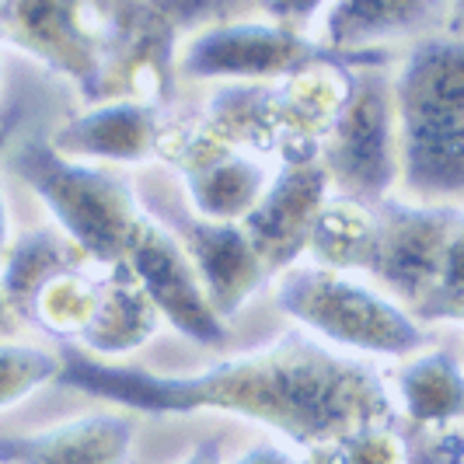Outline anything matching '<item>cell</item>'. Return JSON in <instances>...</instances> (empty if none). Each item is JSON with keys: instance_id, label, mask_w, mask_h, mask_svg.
<instances>
[{"instance_id": "obj_1", "label": "cell", "mask_w": 464, "mask_h": 464, "mask_svg": "<svg viewBox=\"0 0 464 464\" xmlns=\"http://www.w3.org/2000/svg\"><path fill=\"white\" fill-rule=\"evenodd\" d=\"M56 384L133 416H234L266 426L297 454H318L346 433L395 422L388 377L371 360L290 328L273 343L213 360L188 373H161L126 360H98L63 346Z\"/></svg>"}, {"instance_id": "obj_2", "label": "cell", "mask_w": 464, "mask_h": 464, "mask_svg": "<svg viewBox=\"0 0 464 464\" xmlns=\"http://www.w3.org/2000/svg\"><path fill=\"white\" fill-rule=\"evenodd\" d=\"M398 119V192L416 203L464 207V39L430 35L392 63Z\"/></svg>"}, {"instance_id": "obj_3", "label": "cell", "mask_w": 464, "mask_h": 464, "mask_svg": "<svg viewBox=\"0 0 464 464\" xmlns=\"http://www.w3.org/2000/svg\"><path fill=\"white\" fill-rule=\"evenodd\" d=\"M11 171L46 207L53 227L67 234L98 269L126 262L147 209L126 175L109 164L60 154L49 137H28L11 154Z\"/></svg>"}, {"instance_id": "obj_4", "label": "cell", "mask_w": 464, "mask_h": 464, "mask_svg": "<svg viewBox=\"0 0 464 464\" xmlns=\"http://www.w3.org/2000/svg\"><path fill=\"white\" fill-rule=\"evenodd\" d=\"M276 307L311 339L360 360H409L430 346V328L373 279L297 262L273 279Z\"/></svg>"}, {"instance_id": "obj_5", "label": "cell", "mask_w": 464, "mask_h": 464, "mask_svg": "<svg viewBox=\"0 0 464 464\" xmlns=\"http://www.w3.org/2000/svg\"><path fill=\"white\" fill-rule=\"evenodd\" d=\"M398 53L349 60V84L339 112L318 143V158L335 196L377 207L398 192V119L392 63Z\"/></svg>"}, {"instance_id": "obj_6", "label": "cell", "mask_w": 464, "mask_h": 464, "mask_svg": "<svg viewBox=\"0 0 464 464\" xmlns=\"http://www.w3.org/2000/svg\"><path fill=\"white\" fill-rule=\"evenodd\" d=\"M328 56L314 35L252 11L186 35L175 56V77L196 84H279Z\"/></svg>"}, {"instance_id": "obj_7", "label": "cell", "mask_w": 464, "mask_h": 464, "mask_svg": "<svg viewBox=\"0 0 464 464\" xmlns=\"http://www.w3.org/2000/svg\"><path fill=\"white\" fill-rule=\"evenodd\" d=\"M458 213L461 207L416 203L401 192L373 207V252L367 279H373L412 318L433 294Z\"/></svg>"}, {"instance_id": "obj_8", "label": "cell", "mask_w": 464, "mask_h": 464, "mask_svg": "<svg viewBox=\"0 0 464 464\" xmlns=\"http://www.w3.org/2000/svg\"><path fill=\"white\" fill-rule=\"evenodd\" d=\"M4 39L70 81L88 105L105 98L102 0H11Z\"/></svg>"}, {"instance_id": "obj_9", "label": "cell", "mask_w": 464, "mask_h": 464, "mask_svg": "<svg viewBox=\"0 0 464 464\" xmlns=\"http://www.w3.org/2000/svg\"><path fill=\"white\" fill-rule=\"evenodd\" d=\"M328 196L332 182L318 158V147H294L279 154L262 199L241 220L273 279L307 258V241Z\"/></svg>"}, {"instance_id": "obj_10", "label": "cell", "mask_w": 464, "mask_h": 464, "mask_svg": "<svg viewBox=\"0 0 464 464\" xmlns=\"http://www.w3.org/2000/svg\"><path fill=\"white\" fill-rule=\"evenodd\" d=\"M126 266L133 269L150 304L158 307L164 325L175 328L182 339L203 349H224L231 343V325L213 311L186 248L158 217L147 213L126 256Z\"/></svg>"}, {"instance_id": "obj_11", "label": "cell", "mask_w": 464, "mask_h": 464, "mask_svg": "<svg viewBox=\"0 0 464 464\" xmlns=\"http://www.w3.org/2000/svg\"><path fill=\"white\" fill-rule=\"evenodd\" d=\"M164 161L179 171L186 207L207 220L241 224L273 179V164L262 154L224 147L199 137L196 130L171 133L164 140Z\"/></svg>"}, {"instance_id": "obj_12", "label": "cell", "mask_w": 464, "mask_h": 464, "mask_svg": "<svg viewBox=\"0 0 464 464\" xmlns=\"http://www.w3.org/2000/svg\"><path fill=\"white\" fill-rule=\"evenodd\" d=\"M150 217H158V213H150ZM158 220L186 248L188 262H192L196 276L203 283L213 311L227 325H231L234 314H241L245 304L273 279L241 224L207 220V217L192 213L188 207H164Z\"/></svg>"}, {"instance_id": "obj_13", "label": "cell", "mask_w": 464, "mask_h": 464, "mask_svg": "<svg viewBox=\"0 0 464 464\" xmlns=\"http://www.w3.org/2000/svg\"><path fill=\"white\" fill-rule=\"evenodd\" d=\"M168 122L164 102L116 94L92 102L88 109L63 119L49 143L77 161L109 164V168H140L164 154Z\"/></svg>"}, {"instance_id": "obj_14", "label": "cell", "mask_w": 464, "mask_h": 464, "mask_svg": "<svg viewBox=\"0 0 464 464\" xmlns=\"http://www.w3.org/2000/svg\"><path fill=\"white\" fill-rule=\"evenodd\" d=\"M447 0H332L314 39L339 60L395 53L440 35Z\"/></svg>"}, {"instance_id": "obj_15", "label": "cell", "mask_w": 464, "mask_h": 464, "mask_svg": "<svg viewBox=\"0 0 464 464\" xmlns=\"http://www.w3.org/2000/svg\"><path fill=\"white\" fill-rule=\"evenodd\" d=\"M133 412H81L22 433H0V464H133Z\"/></svg>"}, {"instance_id": "obj_16", "label": "cell", "mask_w": 464, "mask_h": 464, "mask_svg": "<svg viewBox=\"0 0 464 464\" xmlns=\"http://www.w3.org/2000/svg\"><path fill=\"white\" fill-rule=\"evenodd\" d=\"M161 325V314L143 294L133 269L119 262L109 269H98V301L92 322L70 346L84 349L98 360H126L147 346Z\"/></svg>"}, {"instance_id": "obj_17", "label": "cell", "mask_w": 464, "mask_h": 464, "mask_svg": "<svg viewBox=\"0 0 464 464\" xmlns=\"http://www.w3.org/2000/svg\"><path fill=\"white\" fill-rule=\"evenodd\" d=\"M395 416H405L419 430L450 433L464 422V363L447 349H422L401 360L388 381Z\"/></svg>"}, {"instance_id": "obj_18", "label": "cell", "mask_w": 464, "mask_h": 464, "mask_svg": "<svg viewBox=\"0 0 464 464\" xmlns=\"http://www.w3.org/2000/svg\"><path fill=\"white\" fill-rule=\"evenodd\" d=\"M81 266H92V262L81 256V248L67 234H60L56 227H32V231L14 234L0 258V290L11 304V311L18 314V322H24L35 294L49 279L81 269Z\"/></svg>"}, {"instance_id": "obj_19", "label": "cell", "mask_w": 464, "mask_h": 464, "mask_svg": "<svg viewBox=\"0 0 464 464\" xmlns=\"http://www.w3.org/2000/svg\"><path fill=\"white\" fill-rule=\"evenodd\" d=\"M373 252V207H363L346 196H328L322 207L314 231L307 241V258L314 266L339 269V273H360L367 276Z\"/></svg>"}, {"instance_id": "obj_20", "label": "cell", "mask_w": 464, "mask_h": 464, "mask_svg": "<svg viewBox=\"0 0 464 464\" xmlns=\"http://www.w3.org/2000/svg\"><path fill=\"white\" fill-rule=\"evenodd\" d=\"M92 269H98V266H81V269H70V273L49 279L35 294L24 322L46 332L60 346L77 343L81 332L92 322L94 301H98V273H92Z\"/></svg>"}, {"instance_id": "obj_21", "label": "cell", "mask_w": 464, "mask_h": 464, "mask_svg": "<svg viewBox=\"0 0 464 464\" xmlns=\"http://www.w3.org/2000/svg\"><path fill=\"white\" fill-rule=\"evenodd\" d=\"M60 377V353L35 343L0 339V412L22 405Z\"/></svg>"}, {"instance_id": "obj_22", "label": "cell", "mask_w": 464, "mask_h": 464, "mask_svg": "<svg viewBox=\"0 0 464 464\" xmlns=\"http://www.w3.org/2000/svg\"><path fill=\"white\" fill-rule=\"evenodd\" d=\"M426 328L433 325H464V207L458 213V224L447 237L443 262L433 294L426 297L422 311L416 314Z\"/></svg>"}, {"instance_id": "obj_23", "label": "cell", "mask_w": 464, "mask_h": 464, "mask_svg": "<svg viewBox=\"0 0 464 464\" xmlns=\"http://www.w3.org/2000/svg\"><path fill=\"white\" fill-rule=\"evenodd\" d=\"M307 464H409V443L401 440L395 422H373L318 454H307Z\"/></svg>"}, {"instance_id": "obj_24", "label": "cell", "mask_w": 464, "mask_h": 464, "mask_svg": "<svg viewBox=\"0 0 464 464\" xmlns=\"http://www.w3.org/2000/svg\"><path fill=\"white\" fill-rule=\"evenodd\" d=\"M328 7L332 0H256V14L286 24L294 32H304V35H314Z\"/></svg>"}, {"instance_id": "obj_25", "label": "cell", "mask_w": 464, "mask_h": 464, "mask_svg": "<svg viewBox=\"0 0 464 464\" xmlns=\"http://www.w3.org/2000/svg\"><path fill=\"white\" fill-rule=\"evenodd\" d=\"M18 122H22V109H14L11 116L0 122V258L7 252V245H11V207H7V192H4V154H7V143L11 137L18 133Z\"/></svg>"}, {"instance_id": "obj_26", "label": "cell", "mask_w": 464, "mask_h": 464, "mask_svg": "<svg viewBox=\"0 0 464 464\" xmlns=\"http://www.w3.org/2000/svg\"><path fill=\"white\" fill-rule=\"evenodd\" d=\"M231 464H304V461H301V454H297L294 447H286V443L258 440V443H252L248 450H241Z\"/></svg>"}, {"instance_id": "obj_27", "label": "cell", "mask_w": 464, "mask_h": 464, "mask_svg": "<svg viewBox=\"0 0 464 464\" xmlns=\"http://www.w3.org/2000/svg\"><path fill=\"white\" fill-rule=\"evenodd\" d=\"M171 464H224L220 440H199L188 454H182L179 461H171Z\"/></svg>"}, {"instance_id": "obj_28", "label": "cell", "mask_w": 464, "mask_h": 464, "mask_svg": "<svg viewBox=\"0 0 464 464\" xmlns=\"http://www.w3.org/2000/svg\"><path fill=\"white\" fill-rule=\"evenodd\" d=\"M447 35H461L464 39V0H447Z\"/></svg>"}, {"instance_id": "obj_29", "label": "cell", "mask_w": 464, "mask_h": 464, "mask_svg": "<svg viewBox=\"0 0 464 464\" xmlns=\"http://www.w3.org/2000/svg\"><path fill=\"white\" fill-rule=\"evenodd\" d=\"M18 325V314L11 311V304L4 297V290H0V339H11V332Z\"/></svg>"}, {"instance_id": "obj_30", "label": "cell", "mask_w": 464, "mask_h": 464, "mask_svg": "<svg viewBox=\"0 0 464 464\" xmlns=\"http://www.w3.org/2000/svg\"><path fill=\"white\" fill-rule=\"evenodd\" d=\"M7 7H11V0H0V39H4V28H7Z\"/></svg>"}, {"instance_id": "obj_31", "label": "cell", "mask_w": 464, "mask_h": 464, "mask_svg": "<svg viewBox=\"0 0 464 464\" xmlns=\"http://www.w3.org/2000/svg\"><path fill=\"white\" fill-rule=\"evenodd\" d=\"M0 88H4V53H0Z\"/></svg>"}]
</instances>
